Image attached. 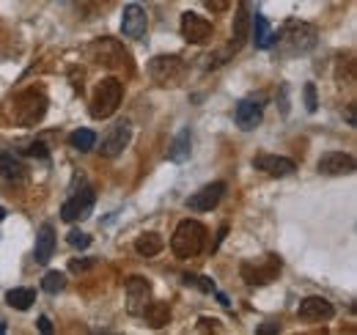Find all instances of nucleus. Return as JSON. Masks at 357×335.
Masks as SVG:
<instances>
[{
	"instance_id": "nucleus-30",
	"label": "nucleus",
	"mask_w": 357,
	"mask_h": 335,
	"mask_svg": "<svg viewBox=\"0 0 357 335\" xmlns=\"http://www.w3.org/2000/svg\"><path fill=\"white\" fill-rule=\"evenodd\" d=\"M96 264H99L96 258H71V261H69V272H74V275H82V272L94 269Z\"/></svg>"
},
{
	"instance_id": "nucleus-13",
	"label": "nucleus",
	"mask_w": 357,
	"mask_h": 335,
	"mask_svg": "<svg viewBox=\"0 0 357 335\" xmlns=\"http://www.w3.org/2000/svg\"><path fill=\"white\" fill-rule=\"evenodd\" d=\"M146 28H148V19H146V11H143L138 3H130L124 6V14H121V33L141 42L146 36Z\"/></svg>"
},
{
	"instance_id": "nucleus-27",
	"label": "nucleus",
	"mask_w": 357,
	"mask_h": 335,
	"mask_svg": "<svg viewBox=\"0 0 357 335\" xmlns=\"http://www.w3.org/2000/svg\"><path fill=\"white\" fill-rule=\"evenodd\" d=\"M42 289H44L47 294L64 291V289H67V275H64V272H47V275L42 278Z\"/></svg>"
},
{
	"instance_id": "nucleus-11",
	"label": "nucleus",
	"mask_w": 357,
	"mask_h": 335,
	"mask_svg": "<svg viewBox=\"0 0 357 335\" xmlns=\"http://www.w3.org/2000/svg\"><path fill=\"white\" fill-rule=\"evenodd\" d=\"M148 302H151V283L141 275H132L127 280V311L132 316H141Z\"/></svg>"
},
{
	"instance_id": "nucleus-16",
	"label": "nucleus",
	"mask_w": 357,
	"mask_h": 335,
	"mask_svg": "<svg viewBox=\"0 0 357 335\" xmlns=\"http://www.w3.org/2000/svg\"><path fill=\"white\" fill-rule=\"evenodd\" d=\"M319 173H327V176H349V173H355V157L352 154H344V152L322 154Z\"/></svg>"
},
{
	"instance_id": "nucleus-22",
	"label": "nucleus",
	"mask_w": 357,
	"mask_h": 335,
	"mask_svg": "<svg viewBox=\"0 0 357 335\" xmlns=\"http://www.w3.org/2000/svg\"><path fill=\"white\" fill-rule=\"evenodd\" d=\"M190 152H193V135H190V129H182L168 149V160L171 163H184V160H190Z\"/></svg>"
},
{
	"instance_id": "nucleus-8",
	"label": "nucleus",
	"mask_w": 357,
	"mask_h": 335,
	"mask_svg": "<svg viewBox=\"0 0 357 335\" xmlns=\"http://www.w3.org/2000/svg\"><path fill=\"white\" fill-rule=\"evenodd\" d=\"M88 53L94 55V61H96V64L110 66V69H121V66L127 64V53H124V47H121L119 42H113V39H96V42L88 47Z\"/></svg>"
},
{
	"instance_id": "nucleus-31",
	"label": "nucleus",
	"mask_w": 357,
	"mask_h": 335,
	"mask_svg": "<svg viewBox=\"0 0 357 335\" xmlns=\"http://www.w3.org/2000/svg\"><path fill=\"white\" fill-rule=\"evenodd\" d=\"M67 242H69L71 248H80V251H85V248L91 245V237H88V234H82V231H69Z\"/></svg>"
},
{
	"instance_id": "nucleus-28",
	"label": "nucleus",
	"mask_w": 357,
	"mask_h": 335,
	"mask_svg": "<svg viewBox=\"0 0 357 335\" xmlns=\"http://www.w3.org/2000/svg\"><path fill=\"white\" fill-rule=\"evenodd\" d=\"M182 283L184 286H195V289H201L204 294H214V280L212 278H204V275H182Z\"/></svg>"
},
{
	"instance_id": "nucleus-12",
	"label": "nucleus",
	"mask_w": 357,
	"mask_h": 335,
	"mask_svg": "<svg viewBox=\"0 0 357 335\" xmlns=\"http://www.w3.org/2000/svg\"><path fill=\"white\" fill-rule=\"evenodd\" d=\"M223 192H225V184L223 181L207 184V187H201L198 192H193L187 198V209H193V212H212L214 206L223 201Z\"/></svg>"
},
{
	"instance_id": "nucleus-21",
	"label": "nucleus",
	"mask_w": 357,
	"mask_h": 335,
	"mask_svg": "<svg viewBox=\"0 0 357 335\" xmlns=\"http://www.w3.org/2000/svg\"><path fill=\"white\" fill-rule=\"evenodd\" d=\"M141 316L146 319V325L151 330H159V327H165L171 322V308H168V302H148L143 308Z\"/></svg>"
},
{
	"instance_id": "nucleus-6",
	"label": "nucleus",
	"mask_w": 357,
	"mask_h": 335,
	"mask_svg": "<svg viewBox=\"0 0 357 335\" xmlns=\"http://www.w3.org/2000/svg\"><path fill=\"white\" fill-rule=\"evenodd\" d=\"M148 75H151V80L157 85L176 83L184 75V61L179 55H157L148 64Z\"/></svg>"
},
{
	"instance_id": "nucleus-38",
	"label": "nucleus",
	"mask_w": 357,
	"mask_h": 335,
	"mask_svg": "<svg viewBox=\"0 0 357 335\" xmlns=\"http://www.w3.org/2000/svg\"><path fill=\"white\" fill-rule=\"evenodd\" d=\"M3 217H6V209H3V206H0V220H3Z\"/></svg>"
},
{
	"instance_id": "nucleus-4",
	"label": "nucleus",
	"mask_w": 357,
	"mask_h": 335,
	"mask_svg": "<svg viewBox=\"0 0 357 335\" xmlns=\"http://www.w3.org/2000/svg\"><path fill=\"white\" fill-rule=\"evenodd\" d=\"M121 96H124L121 80H113V78L102 80V83L96 85V91H94V99H91V116H94L96 121L110 118V116L119 110Z\"/></svg>"
},
{
	"instance_id": "nucleus-15",
	"label": "nucleus",
	"mask_w": 357,
	"mask_h": 335,
	"mask_svg": "<svg viewBox=\"0 0 357 335\" xmlns=\"http://www.w3.org/2000/svg\"><path fill=\"white\" fill-rule=\"evenodd\" d=\"M250 3L247 0H239V6H236V14H234V25H231V47L228 50H239L245 42H247V36H250Z\"/></svg>"
},
{
	"instance_id": "nucleus-33",
	"label": "nucleus",
	"mask_w": 357,
	"mask_h": 335,
	"mask_svg": "<svg viewBox=\"0 0 357 335\" xmlns=\"http://www.w3.org/2000/svg\"><path fill=\"white\" fill-rule=\"evenodd\" d=\"M228 3H231V0H204V6H207L212 14H220V11H225V8H228Z\"/></svg>"
},
{
	"instance_id": "nucleus-7",
	"label": "nucleus",
	"mask_w": 357,
	"mask_h": 335,
	"mask_svg": "<svg viewBox=\"0 0 357 335\" xmlns=\"http://www.w3.org/2000/svg\"><path fill=\"white\" fill-rule=\"evenodd\" d=\"M94 201H96L94 187H82V190H77L69 201L64 203L61 217H64L67 223H80V220H85V217L94 212Z\"/></svg>"
},
{
	"instance_id": "nucleus-35",
	"label": "nucleus",
	"mask_w": 357,
	"mask_h": 335,
	"mask_svg": "<svg viewBox=\"0 0 357 335\" xmlns=\"http://www.w3.org/2000/svg\"><path fill=\"white\" fill-rule=\"evenodd\" d=\"M39 330L44 335L53 333V322H50V316H39Z\"/></svg>"
},
{
	"instance_id": "nucleus-17",
	"label": "nucleus",
	"mask_w": 357,
	"mask_h": 335,
	"mask_svg": "<svg viewBox=\"0 0 357 335\" xmlns=\"http://www.w3.org/2000/svg\"><path fill=\"white\" fill-rule=\"evenodd\" d=\"M253 168L261 170V173H267V176H275V179L291 176V173L297 170L294 160H288V157H275V154H259V157L253 160Z\"/></svg>"
},
{
	"instance_id": "nucleus-37",
	"label": "nucleus",
	"mask_w": 357,
	"mask_h": 335,
	"mask_svg": "<svg viewBox=\"0 0 357 335\" xmlns=\"http://www.w3.org/2000/svg\"><path fill=\"white\" fill-rule=\"evenodd\" d=\"M347 124H349V127H355L357 121H355V105H349V107H347Z\"/></svg>"
},
{
	"instance_id": "nucleus-3",
	"label": "nucleus",
	"mask_w": 357,
	"mask_h": 335,
	"mask_svg": "<svg viewBox=\"0 0 357 335\" xmlns=\"http://www.w3.org/2000/svg\"><path fill=\"white\" fill-rule=\"evenodd\" d=\"M207 242V228L198 220H182L171 237V251L176 258H193L204 251Z\"/></svg>"
},
{
	"instance_id": "nucleus-39",
	"label": "nucleus",
	"mask_w": 357,
	"mask_h": 335,
	"mask_svg": "<svg viewBox=\"0 0 357 335\" xmlns=\"http://www.w3.org/2000/svg\"><path fill=\"white\" fill-rule=\"evenodd\" d=\"M0 333H6V325H0Z\"/></svg>"
},
{
	"instance_id": "nucleus-18",
	"label": "nucleus",
	"mask_w": 357,
	"mask_h": 335,
	"mask_svg": "<svg viewBox=\"0 0 357 335\" xmlns=\"http://www.w3.org/2000/svg\"><path fill=\"white\" fill-rule=\"evenodd\" d=\"M236 127L242 129V132H250V129H256L259 124H261V118H264V110H261V105L259 102H250V99H242L239 105H236Z\"/></svg>"
},
{
	"instance_id": "nucleus-2",
	"label": "nucleus",
	"mask_w": 357,
	"mask_h": 335,
	"mask_svg": "<svg viewBox=\"0 0 357 335\" xmlns=\"http://www.w3.org/2000/svg\"><path fill=\"white\" fill-rule=\"evenodd\" d=\"M47 113V93L39 88L22 91L11 105V118L17 127H36Z\"/></svg>"
},
{
	"instance_id": "nucleus-19",
	"label": "nucleus",
	"mask_w": 357,
	"mask_h": 335,
	"mask_svg": "<svg viewBox=\"0 0 357 335\" xmlns=\"http://www.w3.org/2000/svg\"><path fill=\"white\" fill-rule=\"evenodd\" d=\"M53 253H55V228H53L50 223H44V226L39 228V234H36L33 258H36V264H47V261L53 258Z\"/></svg>"
},
{
	"instance_id": "nucleus-29",
	"label": "nucleus",
	"mask_w": 357,
	"mask_h": 335,
	"mask_svg": "<svg viewBox=\"0 0 357 335\" xmlns=\"http://www.w3.org/2000/svg\"><path fill=\"white\" fill-rule=\"evenodd\" d=\"M22 154L36 157V160H42V163H47V160H50V152H47V146H44V143H28V146H22Z\"/></svg>"
},
{
	"instance_id": "nucleus-25",
	"label": "nucleus",
	"mask_w": 357,
	"mask_h": 335,
	"mask_svg": "<svg viewBox=\"0 0 357 335\" xmlns=\"http://www.w3.org/2000/svg\"><path fill=\"white\" fill-rule=\"evenodd\" d=\"M6 302H8L11 308H17V311H28V308L36 302V291H33V289H11V291L6 294Z\"/></svg>"
},
{
	"instance_id": "nucleus-26",
	"label": "nucleus",
	"mask_w": 357,
	"mask_h": 335,
	"mask_svg": "<svg viewBox=\"0 0 357 335\" xmlns=\"http://www.w3.org/2000/svg\"><path fill=\"white\" fill-rule=\"evenodd\" d=\"M69 146L85 154V152H91V149L96 146V135H94L91 129H74L69 135Z\"/></svg>"
},
{
	"instance_id": "nucleus-9",
	"label": "nucleus",
	"mask_w": 357,
	"mask_h": 335,
	"mask_svg": "<svg viewBox=\"0 0 357 335\" xmlns=\"http://www.w3.org/2000/svg\"><path fill=\"white\" fill-rule=\"evenodd\" d=\"M182 36H184L190 44H204V42L212 39V22L204 19L201 14L184 11V14H182Z\"/></svg>"
},
{
	"instance_id": "nucleus-36",
	"label": "nucleus",
	"mask_w": 357,
	"mask_h": 335,
	"mask_svg": "<svg viewBox=\"0 0 357 335\" xmlns=\"http://www.w3.org/2000/svg\"><path fill=\"white\" fill-rule=\"evenodd\" d=\"M272 333H281V327L278 325H261L259 327V335H272Z\"/></svg>"
},
{
	"instance_id": "nucleus-14",
	"label": "nucleus",
	"mask_w": 357,
	"mask_h": 335,
	"mask_svg": "<svg viewBox=\"0 0 357 335\" xmlns=\"http://www.w3.org/2000/svg\"><path fill=\"white\" fill-rule=\"evenodd\" d=\"M297 316L302 322H327V319L336 316V308L322 297H305L297 308Z\"/></svg>"
},
{
	"instance_id": "nucleus-32",
	"label": "nucleus",
	"mask_w": 357,
	"mask_h": 335,
	"mask_svg": "<svg viewBox=\"0 0 357 335\" xmlns=\"http://www.w3.org/2000/svg\"><path fill=\"white\" fill-rule=\"evenodd\" d=\"M316 107H319V99H316V85L308 83V85H305V110H308V113H316Z\"/></svg>"
},
{
	"instance_id": "nucleus-20",
	"label": "nucleus",
	"mask_w": 357,
	"mask_h": 335,
	"mask_svg": "<svg viewBox=\"0 0 357 335\" xmlns=\"http://www.w3.org/2000/svg\"><path fill=\"white\" fill-rule=\"evenodd\" d=\"M250 33H253L256 50H270L272 42H275V33H272V28H270V22H267L264 14H253L250 17Z\"/></svg>"
},
{
	"instance_id": "nucleus-10",
	"label": "nucleus",
	"mask_w": 357,
	"mask_h": 335,
	"mask_svg": "<svg viewBox=\"0 0 357 335\" xmlns=\"http://www.w3.org/2000/svg\"><path fill=\"white\" fill-rule=\"evenodd\" d=\"M130 138H132V129H130V124H116L105 138H102V146H99V154L105 157V160H116L127 146H130Z\"/></svg>"
},
{
	"instance_id": "nucleus-5",
	"label": "nucleus",
	"mask_w": 357,
	"mask_h": 335,
	"mask_svg": "<svg viewBox=\"0 0 357 335\" xmlns=\"http://www.w3.org/2000/svg\"><path fill=\"white\" fill-rule=\"evenodd\" d=\"M239 275H242V280L247 286H267V283H272L281 275V258L270 253L259 264H242L239 266Z\"/></svg>"
},
{
	"instance_id": "nucleus-24",
	"label": "nucleus",
	"mask_w": 357,
	"mask_h": 335,
	"mask_svg": "<svg viewBox=\"0 0 357 335\" xmlns=\"http://www.w3.org/2000/svg\"><path fill=\"white\" fill-rule=\"evenodd\" d=\"M162 248H165V239H162L157 231H148V234H143V237L135 239V251H138V255H143V258L157 255Z\"/></svg>"
},
{
	"instance_id": "nucleus-23",
	"label": "nucleus",
	"mask_w": 357,
	"mask_h": 335,
	"mask_svg": "<svg viewBox=\"0 0 357 335\" xmlns=\"http://www.w3.org/2000/svg\"><path fill=\"white\" fill-rule=\"evenodd\" d=\"M0 176L6 179V181H25V165L19 163V160H14V154H0Z\"/></svg>"
},
{
	"instance_id": "nucleus-1",
	"label": "nucleus",
	"mask_w": 357,
	"mask_h": 335,
	"mask_svg": "<svg viewBox=\"0 0 357 335\" xmlns=\"http://www.w3.org/2000/svg\"><path fill=\"white\" fill-rule=\"evenodd\" d=\"M319 42V33L313 25L308 22H297V19H288L284 25L281 33H275V53L281 58H297V55H305L316 47Z\"/></svg>"
},
{
	"instance_id": "nucleus-34",
	"label": "nucleus",
	"mask_w": 357,
	"mask_h": 335,
	"mask_svg": "<svg viewBox=\"0 0 357 335\" xmlns=\"http://www.w3.org/2000/svg\"><path fill=\"white\" fill-rule=\"evenodd\" d=\"M198 322H201V325H198V330H217V319H209V316H201Z\"/></svg>"
}]
</instances>
